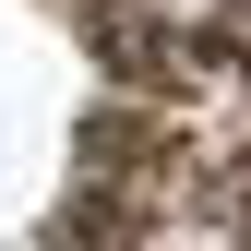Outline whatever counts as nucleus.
Returning <instances> with one entry per match:
<instances>
[{
  "instance_id": "nucleus-1",
  "label": "nucleus",
  "mask_w": 251,
  "mask_h": 251,
  "mask_svg": "<svg viewBox=\"0 0 251 251\" xmlns=\"http://www.w3.org/2000/svg\"><path fill=\"white\" fill-rule=\"evenodd\" d=\"M0 251H251V0H0Z\"/></svg>"
}]
</instances>
